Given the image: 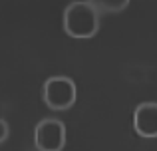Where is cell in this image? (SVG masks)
Segmentation results:
<instances>
[{
  "mask_svg": "<svg viewBox=\"0 0 157 151\" xmlns=\"http://www.w3.org/2000/svg\"><path fill=\"white\" fill-rule=\"evenodd\" d=\"M34 143L40 151H62L66 145V125L54 117L42 119L36 125Z\"/></svg>",
  "mask_w": 157,
  "mask_h": 151,
  "instance_id": "obj_3",
  "label": "cell"
},
{
  "mask_svg": "<svg viewBox=\"0 0 157 151\" xmlns=\"http://www.w3.org/2000/svg\"><path fill=\"white\" fill-rule=\"evenodd\" d=\"M133 127L141 137H157V101H143L135 108Z\"/></svg>",
  "mask_w": 157,
  "mask_h": 151,
  "instance_id": "obj_4",
  "label": "cell"
},
{
  "mask_svg": "<svg viewBox=\"0 0 157 151\" xmlns=\"http://www.w3.org/2000/svg\"><path fill=\"white\" fill-rule=\"evenodd\" d=\"M100 12H105V14H117V12H123L127 6H129L131 0H88Z\"/></svg>",
  "mask_w": 157,
  "mask_h": 151,
  "instance_id": "obj_5",
  "label": "cell"
},
{
  "mask_svg": "<svg viewBox=\"0 0 157 151\" xmlns=\"http://www.w3.org/2000/svg\"><path fill=\"white\" fill-rule=\"evenodd\" d=\"M8 137V123L4 119H0V143Z\"/></svg>",
  "mask_w": 157,
  "mask_h": 151,
  "instance_id": "obj_6",
  "label": "cell"
},
{
  "mask_svg": "<svg viewBox=\"0 0 157 151\" xmlns=\"http://www.w3.org/2000/svg\"><path fill=\"white\" fill-rule=\"evenodd\" d=\"M62 22L72 38H92L100 30V10L88 0H72L64 8Z\"/></svg>",
  "mask_w": 157,
  "mask_h": 151,
  "instance_id": "obj_1",
  "label": "cell"
},
{
  "mask_svg": "<svg viewBox=\"0 0 157 151\" xmlns=\"http://www.w3.org/2000/svg\"><path fill=\"white\" fill-rule=\"evenodd\" d=\"M44 104L54 111H66L74 105L76 101V84L70 77L60 76V77H50L44 84V93H42Z\"/></svg>",
  "mask_w": 157,
  "mask_h": 151,
  "instance_id": "obj_2",
  "label": "cell"
}]
</instances>
